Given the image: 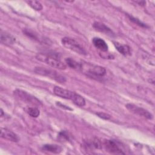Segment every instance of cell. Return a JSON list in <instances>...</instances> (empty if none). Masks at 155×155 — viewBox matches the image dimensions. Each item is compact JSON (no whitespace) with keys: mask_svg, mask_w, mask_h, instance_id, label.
<instances>
[{"mask_svg":"<svg viewBox=\"0 0 155 155\" xmlns=\"http://www.w3.org/2000/svg\"><path fill=\"white\" fill-rule=\"evenodd\" d=\"M36 58L38 60L43 62L54 68L59 70H65L67 68V65L65 63L62 62L58 58L50 54L38 53L36 56Z\"/></svg>","mask_w":155,"mask_h":155,"instance_id":"cell-1","label":"cell"},{"mask_svg":"<svg viewBox=\"0 0 155 155\" xmlns=\"http://www.w3.org/2000/svg\"><path fill=\"white\" fill-rule=\"evenodd\" d=\"M34 71L38 74L48 77L59 83H64L66 81V79L64 76L59 74L56 71L50 68L41 67H35Z\"/></svg>","mask_w":155,"mask_h":155,"instance_id":"cell-2","label":"cell"},{"mask_svg":"<svg viewBox=\"0 0 155 155\" xmlns=\"http://www.w3.org/2000/svg\"><path fill=\"white\" fill-rule=\"evenodd\" d=\"M62 45L67 48L79 54L86 55L87 51L76 40L70 37H64L61 40Z\"/></svg>","mask_w":155,"mask_h":155,"instance_id":"cell-3","label":"cell"},{"mask_svg":"<svg viewBox=\"0 0 155 155\" xmlns=\"http://www.w3.org/2000/svg\"><path fill=\"white\" fill-rule=\"evenodd\" d=\"M13 94L17 99L25 103L36 106L42 105V103L39 99H38L35 96L28 93L25 91L17 89L13 91Z\"/></svg>","mask_w":155,"mask_h":155,"instance_id":"cell-4","label":"cell"},{"mask_svg":"<svg viewBox=\"0 0 155 155\" xmlns=\"http://www.w3.org/2000/svg\"><path fill=\"white\" fill-rule=\"evenodd\" d=\"M81 70L96 76H104L106 74V70L104 67L88 63H81Z\"/></svg>","mask_w":155,"mask_h":155,"instance_id":"cell-5","label":"cell"},{"mask_svg":"<svg viewBox=\"0 0 155 155\" xmlns=\"http://www.w3.org/2000/svg\"><path fill=\"white\" fill-rule=\"evenodd\" d=\"M103 145L107 151L113 154H125L121 145L114 140H105Z\"/></svg>","mask_w":155,"mask_h":155,"instance_id":"cell-6","label":"cell"},{"mask_svg":"<svg viewBox=\"0 0 155 155\" xmlns=\"http://www.w3.org/2000/svg\"><path fill=\"white\" fill-rule=\"evenodd\" d=\"M126 108L131 113L137 114L139 116L145 117L147 119H152L153 115L152 114L149 112L148 110L143 108L142 107H139L134 104H127L125 105Z\"/></svg>","mask_w":155,"mask_h":155,"instance_id":"cell-7","label":"cell"},{"mask_svg":"<svg viewBox=\"0 0 155 155\" xmlns=\"http://www.w3.org/2000/svg\"><path fill=\"white\" fill-rule=\"evenodd\" d=\"M53 93L58 96L67 99H70L71 101L76 94V93L74 91H71L59 87H54L53 88Z\"/></svg>","mask_w":155,"mask_h":155,"instance_id":"cell-8","label":"cell"},{"mask_svg":"<svg viewBox=\"0 0 155 155\" xmlns=\"http://www.w3.org/2000/svg\"><path fill=\"white\" fill-rule=\"evenodd\" d=\"M1 137L13 142H17L19 141V137L15 133L4 128H1Z\"/></svg>","mask_w":155,"mask_h":155,"instance_id":"cell-9","label":"cell"},{"mask_svg":"<svg viewBox=\"0 0 155 155\" xmlns=\"http://www.w3.org/2000/svg\"><path fill=\"white\" fill-rule=\"evenodd\" d=\"M93 27L97 31L104 33L105 35H108L110 36H114V33L107 25L104 24L99 22H95L93 24Z\"/></svg>","mask_w":155,"mask_h":155,"instance_id":"cell-10","label":"cell"},{"mask_svg":"<svg viewBox=\"0 0 155 155\" xmlns=\"http://www.w3.org/2000/svg\"><path fill=\"white\" fill-rule=\"evenodd\" d=\"M1 43L5 44V45H12L15 42V38L13 37L12 35H10V33H8L5 31H1Z\"/></svg>","mask_w":155,"mask_h":155,"instance_id":"cell-11","label":"cell"},{"mask_svg":"<svg viewBox=\"0 0 155 155\" xmlns=\"http://www.w3.org/2000/svg\"><path fill=\"white\" fill-rule=\"evenodd\" d=\"M114 45L116 50L124 56H130L131 54V48L127 45H124L120 44L117 42H113Z\"/></svg>","mask_w":155,"mask_h":155,"instance_id":"cell-12","label":"cell"},{"mask_svg":"<svg viewBox=\"0 0 155 155\" xmlns=\"http://www.w3.org/2000/svg\"><path fill=\"white\" fill-rule=\"evenodd\" d=\"M93 44L96 48L102 51H107L108 50V45L104 40L100 38H94L92 40Z\"/></svg>","mask_w":155,"mask_h":155,"instance_id":"cell-13","label":"cell"},{"mask_svg":"<svg viewBox=\"0 0 155 155\" xmlns=\"http://www.w3.org/2000/svg\"><path fill=\"white\" fill-rule=\"evenodd\" d=\"M23 33L27 35L28 37H29L30 38L32 39H34V40H36V41H38V42H44V43H45L46 42V40L43 39L41 36H40L38 33H36L35 31L30 30V29H28V28H25L23 30Z\"/></svg>","mask_w":155,"mask_h":155,"instance_id":"cell-14","label":"cell"},{"mask_svg":"<svg viewBox=\"0 0 155 155\" xmlns=\"http://www.w3.org/2000/svg\"><path fill=\"white\" fill-rule=\"evenodd\" d=\"M42 149L44 151H48L54 154H59L62 151V148L55 144H45L43 145Z\"/></svg>","mask_w":155,"mask_h":155,"instance_id":"cell-15","label":"cell"},{"mask_svg":"<svg viewBox=\"0 0 155 155\" xmlns=\"http://www.w3.org/2000/svg\"><path fill=\"white\" fill-rule=\"evenodd\" d=\"M65 64L71 68L81 70V63L76 62L75 60L70 58H68L65 59Z\"/></svg>","mask_w":155,"mask_h":155,"instance_id":"cell-16","label":"cell"},{"mask_svg":"<svg viewBox=\"0 0 155 155\" xmlns=\"http://www.w3.org/2000/svg\"><path fill=\"white\" fill-rule=\"evenodd\" d=\"M72 102L78 106L79 107H84L85 105V99L79 94H76L75 96L74 97Z\"/></svg>","mask_w":155,"mask_h":155,"instance_id":"cell-17","label":"cell"},{"mask_svg":"<svg viewBox=\"0 0 155 155\" xmlns=\"http://www.w3.org/2000/svg\"><path fill=\"white\" fill-rule=\"evenodd\" d=\"M27 113L32 117H37L40 114L39 110L36 107H28L27 109Z\"/></svg>","mask_w":155,"mask_h":155,"instance_id":"cell-18","label":"cell"},{"mask_svg":"<svg viewBox=\"0 0 155 155\" xmlns=\"http://www.w3.org/2000/svg\"><path fill=\"white\" fill-rule=\"evenodd\" d=\"M27 3L28 5L33 8L34 10H37V11H40L42 9V5L41 3L39 1H27Z\"/></svg>","mask_w":155,"mask_h":155,"instance_id":"cell-19","label":"cell"},{"mask_svg":"<svg viewBox=\"0 0 155 155\" xmlns=\"http://www.w3.org/2000/svg\"><path fill=\"white\" fill-rule=\"evenodd\" d=\"M58 139L60 142H65L69 140V136L66 131H62L59 133L58 135Z\"/></svg>","mask_w":155,"mask_h":155,"instance_id":"cell-20","label":"cell"},{"mask_svg":"<svg viewBox=\"0 0 155 155\" xmlns=\"http://www.w3.org/2000/svg\"><path fill=\"white\" fill-rule=\"evenodd\" d=\"M128 16V18H129V19H130V21H131L135 23L136 24L139 25L140 27H145V28L148 27V26H147L146 24H143V22H142L141 21H140L138 19H137V18H134V17H133V16Z\"/></svg>","mask_w":155,"mask_h":155,"instance_id":"cell-21","label":"cell"},{"mask_svg":"<svg viewBox=\"0 0 155 155\" xmlns=\"http://www.w3.org/2000/svg\"><path fill=\"white\" fill-rule=\"evenodd\" d=\"M96 114L101 118H102L104 119H106V120H108L110 119L111 116L109 115L108 114L105 113H102V112H100V113H96Z\"/></svg>","mask_w":155,"mask_h":155,"instance_id":"cell-22","label":"cell"},{"mask_svg":"<svg viewBox=\"0 0 155 155\" xmlns=\"http://www.w3.org/2000/svg\"><path fill=\"white\" fill-rule=\"evenodd\" d=\"M56 105H58V107H61V108H66V109H68V110H71V108H70L69 107H67V106H65V105H62V104H61V103H58V102H56Z\"/></svg>","mask_w":155,"mask_h":155,"instance_id":"cell-23","label":"cell"},{"mask_svg":"<svg viewBox=\"0 0 155 155\" xmlns=\"http://www.w3.org/2000/svg\"><path fill=\"white\" fill-rule=\"evenodd\" d=\"M136 2L138 3L139 5H144L146 4L145 1H137Z\"/></svg>","mask_w":155,"mask_h":155,"instance_id":"cell-24","label":"cell"},{"mask_svg":"<svg viewBox=\"0 0 155 155\" xmlns=\"http://www.w3.org/2000/svg\"><path fill=\"white\" fill-rule=\"evenodd\" d=\"M3 114H4L3 110H2V109H1V117L3 116Z\"/></svg>","mask_w":155,"mask_h":155,"instance_id":"cell-25","label":"cell"}]
</instances>
